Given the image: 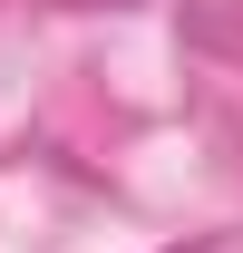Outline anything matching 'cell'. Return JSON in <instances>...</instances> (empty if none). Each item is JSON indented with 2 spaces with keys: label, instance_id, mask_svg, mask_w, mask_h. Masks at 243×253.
I'll return each instance as SVG.
<instances>
[{
  "label": "cell",
  "instance_id": "obj_1",
  "mask_svg": "<svg viewBox=\"0 0 243 253\" xmlns=\"http://www.w3.org/2000/svg\"><path fill=\"white\" fill-rule=\"evenodd\" d=\"M185 253H204V244H185Z\"/></svg>",
  "mask_w": 243,
  "mask_h": 253
}]
</instances>
